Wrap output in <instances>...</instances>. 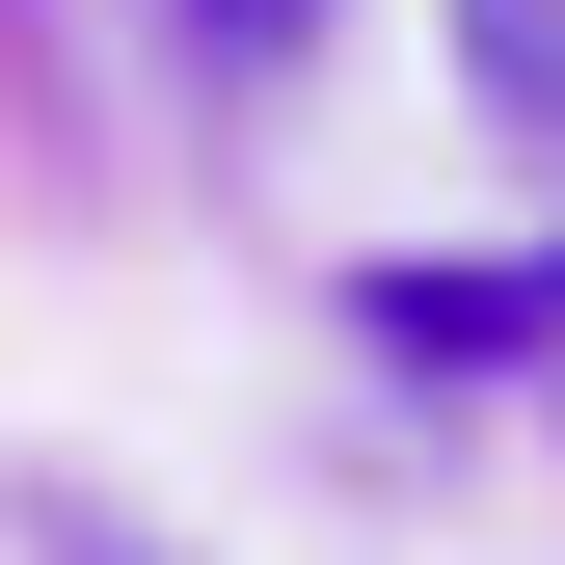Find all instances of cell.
Returning a JSON list of instances; mask_svg holds the SVG:
<instances>
[{
    "mask_svg": "<svg viewBox=\"0 0 565 565\" xmlns=\"http://www.w3.org/2000/svg\"><path fill=\"white\" fill-rule=\"evenodd\" d=\"M28 565H189V539H135V512H82V484H54V512H28Z\"/></svg>",
    "mask_w": 565,
    "mask_h": 565,
    "instance_id": "obj_4",
    "label": "cell"
},
{
    "mask_svg": "<svg viewBox=\"0 0 565 565\" xmlns=\"http://www.w3.org/2000/svg\"><path fill=\"white\" fill-rule=\"evenodd\" d=\"M458 108L565 162V0H458Z\"/></svg>",
    "mask_w": 565,
    "mask_h": 565,
    "instance_id": "obj_2",
    "label": "cell"
},
{
    "mask_svg": "<svg viewBox=\"0 0 565 565\" xmlns=\"http://www.w3.org/2000/svg\"><path fill=\"white\" fill-rule=\"evenodd\" d=\"M162 28L216 54V82H297V54H323V0H162Z\"/></svg>",
    "mask_w": 565,
    "mask_h": 565,
    "instance_id": "obj_3",
    "label": "cell"
},
{
    "mask_svg": "<svg viewBox=\"0 0 565 565\" xmlns=\"http://www.w3.org/2000/svg\"><path fill=\"white\" fill-rule=\"evenodd\" d=\"M350 323L404 377H512V350H565V243H512V269H350Z\"/></svg>",
    "mask_w": 565,
    "mask_h": 565,
    "instance_id": "obj_1",
    "label": "cell"
}]
</instances>
